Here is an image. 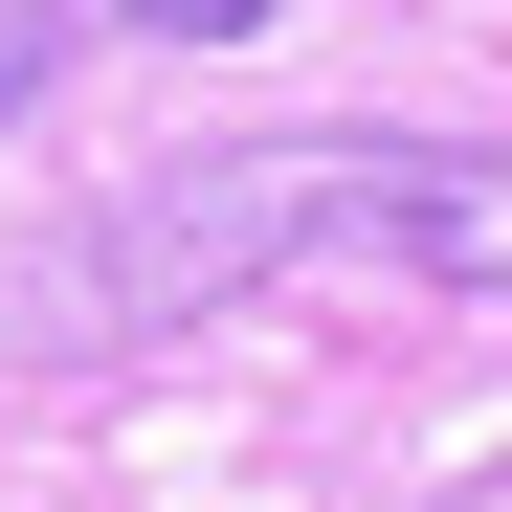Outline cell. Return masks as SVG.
I'll return each mask as SVG.
<instances>
[{
    "instance_id": "1",
    "label": "cell",
    "mask_w": 512,
    "mask_h": 512,
    "mask_svg": "<svg viewBox=\"0 0 512 512\" xmlns=\"http://www.w3.org/2000/svg\"><path fill=\"white\" fill-rule=\"evenodd\" d=\"M268 268H401V290H512V134H268L179 156L90 223L67 334H179Z\"/></svg>"
},
{
    "instance_id": "2",
    "label": "cell",
    "mask_w": 512,
    "mask_h": 512,
    "mask_svg": "<svg viewBox=\"0 0 512 512\" xmlns=\"http://www.w3.org/2000/svg\"><path fill=\"white\" fill-rule=\"evenodd\" d=\"M90 23H112V45H245L268 0H90Z\"/></svg>"
},
{
    "instance_id": "3",
    "label": "cell",
    "mask_w": 512,
    "mask_h": 512,
    "mask_svg": "<svg viewBox=\"0 0 512 512\" xmlns=\"http://www.w3.org/2000/svg\"><path fill=\"white\" fill-rule=\"evenodd\" d=\"M67 23H90V0H0V112L45 90V45H67Z\"/></svg>"
}]
</instances>
